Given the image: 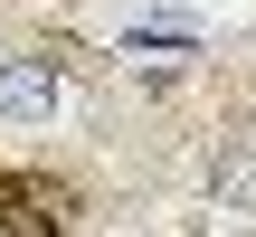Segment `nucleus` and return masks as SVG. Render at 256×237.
Returning <instances> with one entry per match:
<instances>
[{
	"instance_id": "1",
	"label": "nucleus",
	"mask_w": 256,
	"mask_h": 237,
	"mask_svg": "<svg viewBox=\"0 0 256 237\" xmlns=\"http://www.w3.org/2000/svg\"><path fill=\"white\" fill-rule=\"evenodd\" d=\"M66 114V66L48 48H0V124L10 133H48Z\"/></svg>"
},
{
	"instance_id": "2",
	"label": "nucleus",
	"mask_w": 256,
	"mask_h": 237,
	"mask_svg": "<svg viewBox=\"0 0 256 237\" xmlns=\"http://www.w3.org/2000/svg\"><path fill=\"white\" fill-rule=\"evenodd\" d=\"M76 228V200L48 190V180H0V237H66Z\"/></svg>"
},
{
	"instance_id": "3",
	"label": "nucleus",
	"mask_w": 256,
	"mask_h": 237,
	"mask_svg": "<svg viewBox=\"0 0 256 237\" xmlns=\"http://www.w3.org/2000/svg\"><path fill=\"white\" fill-rule=\"evenodd\" d=\"M209 209L228 228H256V133H238L218 162H209Z\"/></svg>"
},
{
	"instance_id": "4",
	"label": "nucleus",
	"mask_w": 256,
	"mask_h": 237,
	"mask_svg": "<svg viewBox=\"0 0 256 237\" xmlns=\"http://www.w3.org/2000/svg\"><path fill=\"white\" fill-rule=\"evenodd\" d=\"M124 48H133V57H142V48H180V57H190V48H200V28H190V19H133V28H124Z\"/></svg>"
}]
</instances>
